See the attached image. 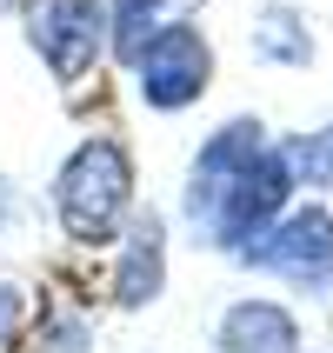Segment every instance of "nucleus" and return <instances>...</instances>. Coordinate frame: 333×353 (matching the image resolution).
I'll use <instances>...</instances> for the list:
<instances>
[{
  "label": "nucleus",
  "instance_id": "obj_1",
  "mask_svg": "<svg viewBox=\"0 0 333 353\" xmlns=\"http://www.w3.org/2000/svg\"><path fill=\"white\" fill-rule=\"evenodd\" d=\"M294 174L260 120H227L187 167V227L220 254H240L267 220L287 214Z\"/></svg>",
  "mask_w": 333,
  "mask_h": 353
},
{
  "label": "nucleus",
  "instance_id": "obj_2",
  "mask_svg": "<svg viewBox=\"0 0 333 353\" xmlns=\"http://www.w3.org/2000/svg\"><path fill=\"white\" fill-rule=\"evenodd\" d=\"M134 214V160L114 134L80 140L54 167V220L74 247H114Z\"/></svg>",
  "mask_w": 333,
  "mask_h": 353
},
{
  "label": "nucleus",
  "instance_id": "obj_3",
  "mask_svg": "<svg viewBox=\"0 0 333 353\" xmlns=\"http://www.w3.org/2000/svg\"><path fill=\"white\" fill-rule=\"evenodd\" d=\"M20 27L60 87L87 80L107 54V0H20Z\"/></svg>",
  "mask_w": 333,
  "mask_h": 353
},
{
  "label": "nucleus",
  "instance_id": "obj_4",
  "mask_svg": "<svg viewBox=\"0 0 333 353\" xmlns=\"http://www.w3.org/2000/svg\"><path fill=\"white\" fill-rule=\"evenodd\" d=\"M247 267L287 280V287H307V294H327L333 287V214L327 207H294V214L267 220L247 247H240Z\"/></svg>",
  "mask_w": 333,
  "mask_h": 353
},
{
  "label": "nucleus",
  "instance_id": "obj_5",
  "mask_svg": "<svg viewBox=\"0 0 333 353\" xmlns=\"http://www.w3.org/2000/svg\"><path fill=\"white\" fill-rule=\"evenodd\" d=\"M127 74H134V94L147 100L154 114H180V107H194V100L214 87V47H207L200 27L167 20V27L140 47V60Z\"/></svg>",
  "mask_w": 333,
  "mask_h": 353
},
{
  "label": "nucleus",
  "instance_id": "obj_6",
  "mask_svg": "<svg viewBox=\"0 0 333 353\" xmlns=\"http://www.w3.org/2000/svg\"><path fill=\"white\" fill-rule=\"evenodd\" d=\"M120 260H114V307H154L160 287H167V220L147 207V214H127V227H120Z\"/></svg>",
  "mask_w": 333,
  "mask_h": 353
},
{
  "label": "nucleus",
  "instance_id": "obj_7",
  "mask_svg": "<svg viewBox=\"0 0 333 353\" xmlns=\"http://www.w3.org/2000/svg\"><path fill=\"white\" fill-rule=\"evenodd\" d=\"M214 353H300V327L280 300H234L214 327Z\"/></svg>",
  "mask_w": 333,
  "mask_h": 353
},
{
  "label": "nucleus",
  "instance_id": "obj_8",
  "mask_svg": "<svg viewBox=\"0 0 333 353\" xmlns=\"http://www.w3.org/2000/svg\"><path fill=\"white\" fill-rule=\"evenodd\" d=\"M254 60H274V67H307L314 60V34L294 7H260L254 27Z\"/></svg>",
  "mask_w": 333,
  "mask_h": 353
},
{
  "label": "nucleus",
  "instance_id": "obj_9",
  "mask_svg": "<svg viewBox=\"0 0 333 353\" xmlns=\"http://www.w3.org/2000/svg\"><path fill=\"white\" fill-rule=\"evenodd\" d=\"M167 20H174V14H167V0H107V47L134 67L140 47H147Z\"/></svg>",
  "mask_w": 333,
  "mask_h": 353
},
{
  "label": "nucleus",
  "instance_id": "obj_10",
  "mask_svg": "<svg viewBox=\"0 0 333 353\" xmlns=\"http://www.w3.org/2000/svg\"><path fill=\"white\" fill-rule=\"evenodd\" d=\"M280 160H287L294 187H320V194H333V127H314V134L280 140Z\"/></svg>",
  "mask_w": 333,
  "mask_h": 353
},
{
  "label": "nucleus",
  "instance_id": "obj_11",
  "mask_svg": "<svg viewBox=\"0 0 333 353\" xmlns=\"http://www.w3.org/2000/svg\"><path fill=\"white\" fill-rule=\"evenodd\" d=\"M94 347V327L80 314H40L34 327V353H87Z\"/></svg>",
  "mask_w": 333,
  "mask_h": 353
},
{
  "label": "nucleus",
  "instance_id": "obj_12",
  "mask_svg": "<svg viewBox=\"0 0 333 353\" xmlns=\"http://www.w3.org/2000/svg\"><path fill=\"white\" fill-rule=\"evenodd\" d=\"M27 320H34V300H27V287H20V280H0V353L20 347Z\"/></svg>",
  "mask_w": 333,
  "mask_h": 353
}]
</instances>
